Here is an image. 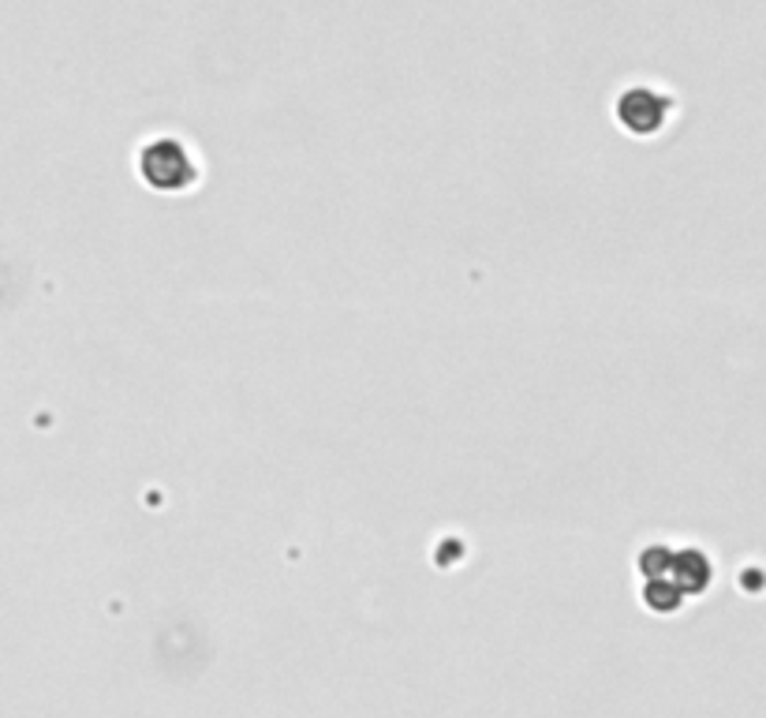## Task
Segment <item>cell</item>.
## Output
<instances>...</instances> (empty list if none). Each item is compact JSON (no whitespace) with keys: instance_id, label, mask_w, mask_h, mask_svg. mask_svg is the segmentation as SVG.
<instances>
[{"instance_id":"6da1fadb","label":"cell","mask_w":766,"mask_h":718,"mask_svg":"<svg viewBox=\"0 0 766 718\" xmlns=\"http://www.w3.org/2000/svg\"><path fill=\"white\" fill-rule=\"evenodd\" d=\"M135 168L146 187L165 192V195L192 192L198 184V176H203L195 154L173 135H157V139H150V143H143V150H139V157H135Z\"/></svg>"},{"instance_id":"7a4b0ae2","label":"cell","mask_w":766,"mask_h":718,"mask_svg":"<svg viewBox=\"0 0 766 718\" xmlns=\"http://www.w3.org/2000/svg\"><path fill=\"white\" fill-rule=\"evenodd\" d=\"M617 124L636 139H650L666 128L669 112H674V98L655 87H628L617 98Z\"/></svg>"},{"instance_id":"3957f363","label":"cell","mask_w":766,"mask_h":718,"mask_svg":"<svg viewBox=\"0 0 766 718\" xmlns=\"http://www.w3.org/2000/svg\"><path fill=\"white\" fill-rule=\"evenodd\" d=\"M666 576H669V580H674L685 595H699V591L711 588L714 565H711V557H707L703 551L688 546V551H674V557H669Z\"/></svg>"},{"instance_id":"277c9868","label":"cell","mask_w":766,"mask_h":718,"mask_svg":"<svg viewBox=\"0 0 766 718\" xmlns=\"http://www.w3.org/2000/svg\"><path fill=\"white\" fill-rule=\"evenodd\" d=\"M643 602L655 613H674L680 610V602H685V591H680L669 576H650L647 588H643Z\"/></svg>"},{"instance_id":"5b68a950","label":"cell","mask_w":766,"mask_h":718,"mask_svg":"<svg viewBox=\"0 0 766 718\" xmlns=\"http://www.w3.org/2000/svg\"><path fill=\"white\" fill-rule=\"evenodd\" d=\"M669 557H674V551H669V546H650V551L639 554V573L647 576V580H650V576H666Z\"/></svg>"}]
</instances>
